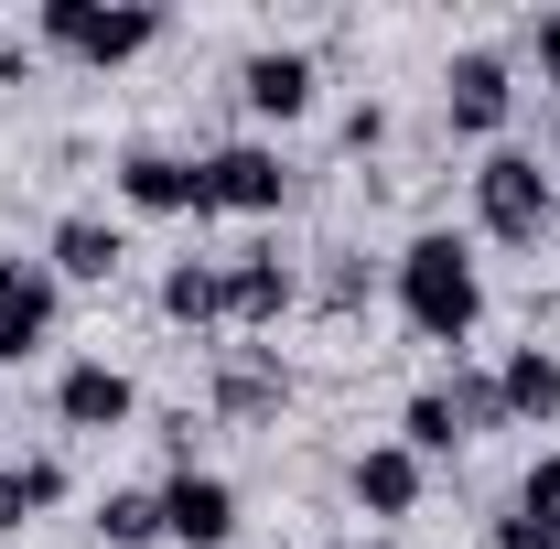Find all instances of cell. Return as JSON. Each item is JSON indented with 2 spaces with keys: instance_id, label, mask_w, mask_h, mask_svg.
I'll return each instance as SVG.
<instances>
[{
  "instance_id": "cell-1",
  "label": "cell",
  "mask_w": 560,
  "mask_h": 549,
  "mask_svg": "<svg viewBox=\"0 0 560 549\" xmlns=\"http://www.w3.org/2000/svg\"><path fill=\"white\" fill-rule=\"evenodd\" d=\"M388 291H399V313H410L420 344H475V324H486V270H475V248L453 237V226H431V237H410L399 248V270H388Z\"/></svg>"
},
{
  "instance_id": "cell-2",
  "label": "cell",
  "mask_w": 560,
  "mask_h": 549,
  "mask_svg": "<svg viewBox=\"0 0 560 549\" xmlns=\"http://www.w3.org/2000/svg\"><path fill=\"white\" fill-rule=\"evenodd\" d=\"M475 226H486L495 248H539L560 226V184L539 173V151H506L495 140L486 162H475Z\"/></svg>"
},
{
  "instance_id": "cell-3",
  "label": "cell",
  "mask_w": 560,
  "mask_h": 549,
  "mask_svg": "<svg viewBox=\"0 0 560 549\" xmlns=\"http://www.w3.org/2000/svg\"><path fill=\"white\" fill-rule=\"evenodd\" d=\"M33 33H44L55 55H75V66L108 75V66H130V55L162 44V11H151V0H44Z\"/></svg>"
},
{
  "instance_id": "cell-4",
  "label": "cell",
  "mask_w": 560,
  "mask_h": 549,
  "mask_svg": "<svg viewBox=\"0 0 560 549\" xmlns=\"http://www.w3.org/2000/svg\"><path fill=\"white\" fill-rule=\"evenodd\" d=\"M280 206H291V173L270 140H215L195 162V215H280Z\"/></svg>"
},
{
  "instance_id": "cell-5",
  "label": "cell",
  "mask_w": 560,
  "mask_h": 549,
  "mask_svg": "<svg viewBox=\"0 0 560 549\" xmlns=\"http://www.w3.org/2000/svg\"><path fill=\"white\" fill-rule=\"evenodd\" d=\"M442 119L464 140H495L506 119H517V66L495 55V44H464L453 66H442Z\"/></svg>"
},
{
  "instance_id": "cell-6",
  "label": "cell",
  "mask_w": 560,
  "mask_h": 549,
  "mask_svg": "<svg viewBox=\"0 0 560 549\" xmlns=\"http://www.w3.org/2000/svg\"><path fill=\"white\" fill-rule=\"evenodd\" d=\"M55 313H66V280L44 259H11L0 248V366H33L55 344Z\"/></svg>"
},
{
  "instance_id": "cell-7",
  "label": "cell",
  "mask_w": 560,
  "mask_h": 549,
  "mask_svg": "<svg viewBox=\"0 0 560 549\" xmlns=\"http://www.w3.org/2000/svg\"><path fill=\"white\" fill-rule=\"evenodd\" d=\"M151 495H162V539L173 549H226L237 539V484L206 475V464H195V475H162Z\"/></svg>"
},
{
  "instance_id": "cell-8",
  "label": "cell",
  "mask_w": 560,
  "mask_h": 549,
  "mask_svg": "<svg viewBox=\"0 0 560 549\" xmlns=\"http://www.w3.org/2000/svg\"><path fill=\"white\" fill-rule=\"evenodd\" d=\"M291 302H302V270H291L280 248H237V259H226V324H237V335H270Z\"/></svg>"
},
{
  "instance_id": "cell-9",
  "label": "cell",
  "mask_w": 560,
  "mask_h": 549,
  "mask_svg": "<svg viewBox=\"0 0 560 549\" xmlns=\"http://www.w3.org/2000/svg\"><path fill=\"white\" fill-rule=\"evenodd\" d=\"M119 259H130V237L108 215H55V237H44V270L66 280V291H108Z\"/></svg>"
},
{
  "instance_id": "cell-10",
  "label": "cell",
  "mask_w": 560,
  "mask_h": 549,
  "mask_svg": "<svg viewBox=\"0 0 560 549\" xmlns=\"http://www.w3.org/2000/svg\"><path fill=\"white\" fill-rule=\"evenodd\" d=\"M130 410H140V388L108 355H75L66 377H55V420H66V431H130Z\"/></svg>"
},
{
  "instance_id": "cell-11",
  "label": "cell",
  "mask_w": 560,
  "mask_h": 549,
  "mask_svg": "<svg viewBox=\"0 0 560 549\" xmlns=\"http://www.w3.org/2000/svg\"><path fill=\"white\" fill-rule=\"evenodd\" d=\"M119 206L130 215H195V162L162 151V140H130L119 151Z\"/></svg>"
},
{
  "instance_id": "cell-12",
  "label": "cell",
  "mask_w": 560,
  "mask_h": 549,
  "mask_svg": "<svg viewBox=\"0 0 560 549\" xmlns=\"http://www.w3.org/2000/svg\"><path fill=\"white\" fill-rule=\"evenodd\" d=\"M237 97H248V119H302L313 108V55L302 44H259L237 66Z\"/></svg>"
},
{
  "instance_id": "cell-13",
  "label": "cell",
  "mask_w": 560,
  "mask_h": 549,
  "mask_svg": "<svg viewBox=\"0 0 560 549\" xmlns=\"http://www.w3.org/2000/svg\"><path fill=\"white\" fill-rule=\"evenodd\" d=\"M420 484H431V475H420V453H410V442H366V453L346 464V495L366 506V517H410V506H420Z\"/></svg>"
},
{
  "instance_id": "cell-14",
  "label": "cell",
  "mask_w": 560,
  "mask_h": 549,
  "mask_svg": "<svg viewBox=\"0 0 560 549\" xmlns=\"http://www.w3.org/2000/svg\"><path fill=\"white\" fill-rule=\"evenodd\" d=\"M280 399H291L280 355H248V344L215 355V410H226V420H280Z\"/></svg>"
},
{
  "instance_id": "cell-15",
  "label": "cell",
  "mask_w": 560,
  "mask_h": 549,
  "mask_svg": "<svg viewBox=\"0 0 560 549\" xmlns=\"http://www.w3.org/2000/svg\"><path fill=\"white\" fill-rule=\"evenodd\" d=\"M495 399H506V420H560V355L550 344H506Z\"/></svg>"
},
{
  "instance_id": "cell-16",
  "label": "cell",
  "mask_w": 560,
  "mask_h": 549,
  "mask_svg": "<svg viewBox=\"0 0 560 549\" xmlns=\"http://www.w3.org/2000/svg\"><path fill=\"white\" fill-rule=\"evenodd\" d=\"M162 313L195 324V335L226 324V259H173V270H162Z\"/></svg>"
},
{
  "instance_id": "cell-17",
  "label": "cell",
  "mask_w": 560,
  "mask_h": 549,
  "mask_svg": "<svg viewBox=\"0 0 560 549\" xmlns=\"http://www.w3.org/2000/svg\"><path fill=\"white\" fill-rule=\"evenodd\" d=\"M55 495H66V464H55V453H33V464H0V539H11V528H33Z\"/></svg>"
},
{
  "instance_id": "cell-18",
  "label": "cell",
  "mask_w": 560,
  "mask_h": 549,
  "mask_svg": "<svg viewBox=\"0 0 560 549\" xmlns=\"http://www.w3.org/2000/svg\"><path fill=\"white\" fill-rule=\"evenodd\" d=\"M97 539H108V549H151V539H162V495L108 484V495H97Z\"/></svg>"
},
{
  "instance_id": "cell-19",
  "label": "cell",
  "mask_w": 560,
  "mask_h": 549,
  "mask_svg": "<svg viewBox=\"0 0 560 549\" xmlns=\"http://www.w3.org/2000/svg\"><path fill=\"white\" fill-rule=\"evenodd\" d=\"M366 291H377V270H366V248H335V259L313 270V313H366Z\"/></svg>"
},
{
  "instance_id": "cell-20",
  "label": "cell",
  "mask_w": 560,
  "mask_h": 549,
  "mask_svg": "<svg viewBox=\"0 0 560 549\" xmlns=\"http://www.w3.org/2000/svg\"><path fill=\"white\" fill-rule=\"evenodd\" d=\"M442 399H453V420H464V442L506 431V399H495V377H486V366H453V388H442Z\"/></svg>"
},
{
  "instance_id": "cell-21",
  "label": "cell",
  "mask_w": 560,
  "mask_h": 549,
  "mask_svg": "<svg viewBox=\"0 0 560 549\" xmlns=\"http://www.w3.org/2000/svg\"><path fill=\"white\" fill-rule=\"evenodd\" d=\"M399 442H410L420 464H431V453H453V442H464V420H453V399H442V388H420L410 410H399Z\"/></svg>"
},
{
  "instance_id": "cell-22",
  "label": "cell",
  "mask_w": 560,
  "mask_h": 549,
  "mask_svg": "<svg viewBox=\"0 0 560 549\" xmlns=\"http://www.w3.org/2000/svg\"><path fill=\"white\" fill-rule=\"evenodd\" d=\"M517 517H539V528L560 539V453H539V464L517 475Z\"/></svg>"
},
{
  "instance_id": "cell-23",
  "label": "cell",
  "mask_w": 560,
  "mask_h": 549,
  "mask_svg": "<svg viewBox=\"0 0 560 549\" xmlns=\"http://www.w3.org/2000/svg\"><path fill=\"white\" fill-rule=\"evenodd\" d=\"M377 140H388V108H377V97H355V108H346V151H377Z\"/></svg>"
},
{
  "instance_id": "cell-24",
  "label": "cell",
  "mask_w": 560,
  "mask_h": 549,
  "mask_svg": "<svg viewBox=\"0 0 560 549\" xmlns=\"http://www.w3.org/2000/svg\"><path fill=\"white\" fill-rule=\"evenodd\" d=\"M528 55H539V75L560 86V11H539V22H528Z\"/></svg>"
},
{
  "instance_id": "cell-25",
  "label": "cell",
  "mask_w": 560,
  "mask_h": 549,
  "mask_svg": "<svg viewBox=\"0 0 560 549\" xmlns=\"http://www.w3.org/2000/svg\"><path fill=\"white\" fill-rule=\"evenodd\" d=\"M495 549H560V539L539 528V517H495Z\"/></svg>"
},
{
  "instance_id": "cell-26",
  "label": "cell",
  "mask_w": 560,
  "mask_h": 549,
  "mask_svg": "<svg viewBox=\"0 0 560 549\" xmlns=\"http://www.w3.org/2000/svg\"><path fill=\"white\" fill-rule=\"evenodd\" d=\"M346 549H399V539H346Z\"/></svg>"
},
{
  "instance_id": "cell-27",
  "label": "cell",
  "mask_w": 560,
  "mask_h": 549,
  "mask_svg": "<svg viewBox=\"0 0 560 549\" xmlns=\"http://www.w3.org/2000/svg\"><path fill=\"white\" fill-rule=\"evenodd\" d=\"M550 151H560V119H550Z\"/></svg>"
}]
</instances>
